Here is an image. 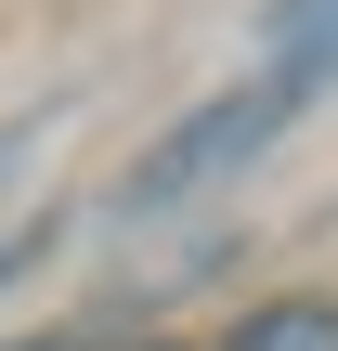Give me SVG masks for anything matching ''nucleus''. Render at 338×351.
<instances>
[{
  "label": "nucleus",
  "instance_id": "obj_5",
  "mask_svg": "<svg viewBox=\"0 0 338 351\" xmlns=\"http://www.w3.org/2000/svg\"><path fill=\"white\" fill-rule=\"evenodd\" d=\"M0 351H78V339H0Z\"/></svg>",
  "mask_w": 338,
  "mask_h": 351
},
{
  "label": "nucleus",
  "instance_id": "obj_6",
  "mask_svg": "<svg viewBox=\"0 0 338 351\" xmlns=\"http://www.w3.org/2000/svg\"><path fill=\"white\" fill-rule=\"evenodd\" d=\"M143 351H182V339H143Z\"/></svg>",
  "mask_w": 338,
  "mask_h": 351
},
{
  "label": "nucleus",
  "instance_id": "obj_2",
  "mask_svg": "<svg viewBox=\"0 0 338 351\" xmlns=\"http://www.w3.org/2000/svg\"><path fill=\"white\" fill-rule=\"evenodd\" d=\"M261 52H274L300 91H326L338 78V0H274V13H261Z\"/></svg>",
  "mask_w": 338,
  "mask_h": 351
},
{
  "label": "nucleus",
  "instance_id": "obj_4",
  "mask_svg": "<svg viewBox=\"0 0 338 351\" xmlns=\"http://www.w3.org/2000/svg\"><path fill=\"white\" fill-rule=\"evenodd\" d=\"M39 261H52V221H13V234H0V287H26Z\"/></svg>",
  "mask_w": 338,
  "mask_h": 351
},
{
  "label": "nucleus",
  "instance_id": "obj_1",
  "mask_svg": "<svg viewBox=\"0 0 338 351\" xmlns=\"http://www.w3.org/2000/svg\"><path fill=\"white\" fill-rule=\"evenodd\" d=\"M300 104H313V91H300L287 65H274V78H234V91H208V104H195L182 130H156V156H143V169L117 182V208H130V221H156V208H182V195L234 182L248 156H274V130H287Z\"/></svg>",
  "mask_w": 338,
  "mask_h": 351
},
{
  "label": "nucleus",
  "instance_id": "obj_3",
  "mask_svg": "<svg viewBox=\"0 0 338 351\" xmlns=\"http://www.w3.org/2000/svg\"><path fill=\"white\" fill-rule=\"evenodd\" d=\"M221 351H338V300H261Z\"/></svg>",
  "mask_w": 338,
  "mask_h": 351
}]
</instances>
